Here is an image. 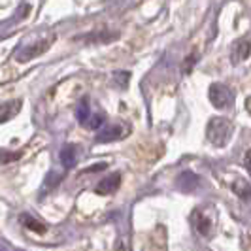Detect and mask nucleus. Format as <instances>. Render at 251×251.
I'll list each match as a JSON object with an SVG mask.
<instances>
[{
	"label": "nucleus",
	"mask_w": 251,
	"mask_h": 251,
	"mask_svg": "<svg viewBox=\"0 0 251 251\" xmlns=\"http://www.w3.org/2000/svg\"><path fill=\"white\" fill-rule=\"evenodd\" d=\"M248 55H250V44L248 42H238L234 46V53H232L234 61H244V59H248Z\"/></svg>",
	"instance_id": "13"
},
{
	"label": "nucleus",
	"mask_w": 251,
	"mask_h": 251,
	"mask_svg": "<svg viewBox=\"0 0 251 251\" xmlns=\"http://www.w3.org/2000/svg\"><path fill=\"white\" fill-rule=\"evenodd\" d=\"M21 159V153H8V151H2V164H8L10 161H17Z\"/></svg>",
	"instance_id": "17"
},
{
	"label": "nucleus",
	"mask_w": 251,
	"mask_h": 251,
	"mask_svg": "<svg viewBox=\"0 0 251 251\" xmlns=\"http://www.w3.org/2000/svg\"><path fill=\"white\" fill-rule=\"evenodd\" d=\"M193 64H197V55H189V57H187V61H185V66H183L185 74H189V72L193 70Z\"/></svg>",
	"instance_id": "19"
},
{
	"label": "nucleus",
	"mask_w": 251,
	"mask_h": 251,
	"mask_svg": "<svg viewBox=\"0 0 251 251\" xmlns=\"http://www.w3.org/2000/svg\"><path fill=\"white\" fill-rule=\"evenodd\" d=\"M21 110V100H13V102H4L2 104V123H6V121H10L13 115H17Z\"/></svg>",
	"instance_id": "11"
},
{
	"label": "nucleus",
	"mask_w": 251,
	"mask_h": 251,
	"mask_svg": "<svg viewBox=\"0 0 251 251\" xmlns=\"http://www.w3.org/2000/svg\"><path fill=\"white\" fill-rule=\"evenodd\" d=\"M113 79H115L117 85L126 87V83H128V79H130V74H128V72H115V74H113Z\"/></svg>",
	"instance_id": "16"
},
{
	"label": "nucleus",
	"mask_w": 251,
	"mask_h": 251,
	"mask_svg": "<svg viewBox=\"0 0 251 251\" xmlns=\"http://www.w3.org/2000/svg\"><path fill=\"white\" fill-rule=\"evenodd\" d=\"M75 119L79 125H87L89 123V99H81L75 106Z\"/></svg>",
	"instance_id": "12"
},
{
	"label": "nucleus",
	"mask_w": 251,
	"mask_h": 251,
	"mask_svg": "<svg viewBox=\"0 0 251 251\" xmlns=\"http://www.w3.org/2000/svg\"><path fill=\"white\" fill-rule=\"evenodd\" d=\"M206 136L217 148L226 146L230 136H232V125H230V121L225 119V117H212L208 121V126H206Z\"/></svg>",
	"instance_id": "1"
},
{
	"label": "nucleus",
	"mask_w": 251,
	"mask_h": 251,
	"mask_svg": "<svg viewBox=\"0 0 251 251\" xmlns=\"http://www.w3.org/2000/svg\"><path fill=\"white\" fill-rule=\"evenodd\" d=\"M53 38H55V36H50L48 40H40V42H34V44L23 46L21 50L17 51L15 59H17L19 63H28V61L36 59V57H40V55H44V53H46V51L51 48V44H53Z\"/></svg>",
	"instance_id": "3"
},
{
	"label": "nucleus",
	"mask_w": 251,
	"mask_h": 251,
	"mask_svg": "<svg viewBox=\"0 0 251 251\" xmlns=\"http://www.w3.org/2000/svg\"><path fill=\"white\" fill-rule=\"evenodd\" d=\"M61 179H63V176H61L59 172H50V174L46 176V181H44V187H46V191L57 187V185L61 183Z\"/></svg>",
	"instance_id": "14"
},
{
	"label": "nucleus",
	"mask_w": 251,
	"mask_h": 251,
	"mask_svg": "<svg viewBox=\"0 0 251 251\" xmlns=\"http://www.w3.org/2000/svg\"><path fill=\"white\" fill-rule=\"evenodd\" d=\"M108 168V163H97L95 166H89L85 172H99V170H106Z\"/></svg>",
	"instance_id": "21"
},
{
	"label": "nucleus",
	"mask_w": 251,
	"mask_h": 251,
	"mask_svg": "<svg viewBox=\"0 0 251 251\" xmlns=\"http://www.w3.org/2000/svg\"><path fill=\"white\" fill-rule=\"evenodd\" d=\"M28 12H30V6H28V4H23V6L17 10V17H15V21H19V19H25L26 15H28Z\"/></svg>",
	"instance_id": "18"
},
{
	"label": "nucleus",
	"mask_w": 251,
	"mask_h": 251,
	"mask_svg": "<svg viewBox=\"0 0 251 251\" xmlns=\"http://www.w3.org/2000/svg\"><path fill=\"white\" fill-rule=\"evenodd\" d=\"M208 99L212 102V106L217 110H226L232 106L234 102V95L232 91L226 87L225 83H212L208 89Z\"/></svg>",
	"instance_id": "2"
},
{
	"label": "nucleus",
	"mask_w": 251,
	"mask_h": 251,
	"mask_svg": "<svg viewBox=\"0 0 251 251\" xmlns=\"http://www.w3.org/2000/svg\"><path fill=\"white\" fill-rule=\"evenodd\" d=\"M19 221H21V225L25 226V228H28V230H34V232H38V234H44V232H46V225L40 223L38 219H34L32 215L23 214L21 217H19Z\"/></svg>",
	"instance_id": "10"
},
{
	"label": "nucleus",
	"mask_w": 251,
	"mask_h": 251,
	"mask_svg": "<svg viewBox=\"0 0 251 251\" xmlns=\"http://www.w3.org/2000/svg\"><path fill=\"white\" fill-rule=\"evenodd\" d=\"M102 125H104V115H102V113H95V115L89 117V123H87L89 128L97 130V128H100Z\"/></svg>",
	"instance_id": "15"
},
{
	"label": "nucleus",
	"mask_w": 251,
	"mask_h": 251,
	"mask_svg": "<svg viewBox=\"0 0 251 251\" xmlns=\"http://www.w3.org/2000/svg\"><path fill=\"white\" fill-rule=\"evenodd\" d=\"M199 185H201V176H197L191 170H185L177 176V189L181 193H193L195 189H199Z\"/></svg>",
	"instance_id": "5"
},
{
	"label": "nucleus",
	"mask_w": 251,
	"mask_h": 251,
	"mask_svg": "<svg viewBox=\"0 0 251 251\" xmlns=\"http://www.w3.org/2000/svg\"><path fill=\"white\" fill-rule=\"evenodd\" d=\"M244 166H246V170L250 172V176H251V150H248L244 153Z\"/></svg>",
	"instance_id": "20"
},
{
	"label": "nucleus",
	"mask_w": 251,
	"mask_h": 251,
	"mask_svg": "<svg viewBox=\"0 0 251 251\" xmlns=\"http://www.w3.org/2000/svg\"><path fill=\"white\" fill-rule=\"evenodd\" d=\"M193 223H195V228L199 230V234H202V236H208L212 232V221H210L208 215H204L202 212L193 214Z\"/></svg>",
	"instance_id": "8"
},
{
	"label": "nucleus",
	"mask_w": 251,
	"mask_h": 251,
	"mask_svg": "<svg viewBox=\"0 0 251 251\" xmlns=\"http://www.w3.org/2000/svg\"><path fill=\"white\" fill-rule=\"evenodd\" d=\"M119 185H121V174L113 172V174L106 176L104 179H100L99 185L95 187V191H97V195H112L119 189Z\"/></svg>",
	"instance_id": "4"
},
{
	"label": "nucleus",
	"mask_w": 251,
	"mask_h": 251,
	"mask_svg": "<svg viewBox=\"0 0 251 251\" xmlns=\"http://www.w3.org/2000/svg\"><path fill=\"white\" fill-rule=\"evenodd\" d=\"M123 130H121V126L119 125H110V126H104L100 132L95 136V140L99 142V144H108V142H115V140H119L123 134H121Z\"/></svg>",
	"instance_id": "6"
},
{
	"label": "nucleus",
	"mask_w": 251,
	"mask_h": 251,
	"mask_svg": "<svg viewBox=\"0 0 251 251\" xmlns=\"http://www.w3.org/2000/svg\"><path fill=\"white\" fill-rule=\"evenodd\" d=\"M232 191H234V195H238L242 201H246V202L251 201V185L246 179L238 177V179L232 183Z\"/></svg>",
	"instance_id": "9"
},
{
	"label": "nucleus",
	"mask_w": 251,
	"mask_h": 251,
	"mask_svg": "<svg viewBox=\"0 0 251 251\" xmlns=\"http://www.w3.org/2000/svg\"><path fill=\"white\" fill-rule=\"evenodd\" d=\"M59 159H61V164L66 170L75 166V163H77V148L72 146V144H66L61 150V153H59Z\"/></svg>",
	"instance_id": "7"
}]
</instances>
